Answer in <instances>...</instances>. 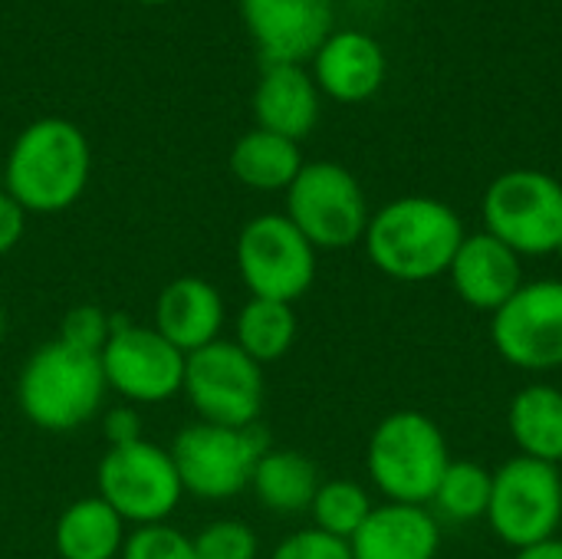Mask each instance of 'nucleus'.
Instances as JSON below:
<instances>
[{
  "mask_svg": "<svg viewBox=\"0 0 562 559\" xmlns=\"http://www.w3.org/2000/svg\"><path fill=\"white\" fill-rule=\"evenodd\" d=\"M468 237L461 214L425 194H408L372 211L366 254L379 273L398 283H428L448 277V267Z\"/></svg>",
  "mask_w": 562,
  "mask_h": 559,
  "instance_id": "f257e3e1",
  "label": "nucleus"
},
{
  "mask_svg": "<svg viewBox=\"0 0 562 559\" xmlns=\"http://www.w3.org/2000/svg\"><path fill=\"white\" fill-rule=\"evenodd\" d=\"M89 142L66 119L30 122L3 168V191L26 214H56L72 208L89 185Z\"/></svg>",
  "mask_w": 562,
  "mask_h": 559,
  "instance_id": "f03ea898",
  "label": "nucleus"
},
{
  "mask_svg": "<svg viewBox=\"0 0 562 559\" xmlns=\"http://www.w3.org/2000/svg\"><path fill=\"white\" fill-rule=\"evenodd\" d=\"M109 385L102 362L92 353L72 349L59 339L30 353L16 376V405L40 432L66 435L92 422Z\"/></svg>",
  "mask_w": 562,
  "mask_h": 559,
  "instance_id": "7ed1b4c3",
  "label": "nucleus"
},
{
  "mask_svg": "<svg viewBox=\"0 0 562 559\" xmlns=\"http://www.w3.org/2000/svg\"><path fill=\"white\" fill-rule=\"evenodd\" d=\"M448 465V438L425 412H392L369 435L366 471L389 504L428 507Z\"/></svg>",
  "mask_w": 562,
  "mask_h": 559,
  "instance_id": "20e7f679",
  "label": "nucleus"
},
{
  "mask_svg": "<svg viewBox=\"0 0 562 559\" xmlns=\"http://www.w3.org/2000/svg\"><path fill=\"white\" fill-rule=\"evenodd\" d=\"M484 231L520 257H550L562 244V185L537 168L497 175L481 201Z\"/></svg>",
  "mask_w": 562,
  "mask_h": 559,
  "instance_id": "39448f33",
  "label": "nucleus"
},
{
  "mask_svg": "<svg viewBox=\"0 0 562 559\" xmlns=\"http://www.w3.org/2000/svg\"><path fill=\"white\" fill-rule=\"evenodd\" d=\"M168 451L184 494L201 501H227L250 488L257 461L270 451V438L260 425L224 428L194 422L175 435Z\"/></svg>",
  "mask_w": 562,
  "mask_h": 559,
  "instance_id": "423d86ee",
  "label": "nucleus"
},
{
  "mask_svg": "<svg viewBox=\"0 0 562 559\" xmlns=\"http://www.w3.org/2000/svg\"><path fill=\"white\" fill-rule=\"evenodd\" d=\"M286 217L316 250H346L366 237L369 201L339 161H306L286 188Z\"/></svg>",
  "mask_w": 562,
  "mask_h": 559,
  "instance_id": "0eeeda50",
  "label": "nucleus"
},
{
  "mask_svg": "<svg viewBox=\"0 0 562 559\" xmlns=\"http://www.w3.org/2000/svg\"><path fill=\"white\" fill-rule=\"evenodd\" d=\"M95 484L99 497L132 527L165 524L184 497L171 451L148 438L105 448Z\"/></svg>",
  "mask_w": 562,
  "mask_h": 559,
  "instance_id": "6e6552de",
  "label": "nucleus"
},
{
  "mask_svg": "<svg viewBox=\"0 0 562 559\" xmlns=\"http://www.w3.org/2000/svg\"><path fill=\"white\" fill-rule=\"evenodd\" d=\"M497 540L510 550L560 537L562 478L557 465L533 458H510L494 471L487 517Z\"/></svg>",
  "mask_w": 562,
  "mask_h": 559,
  "instance_id": "1a4fd4ad",
  "label": "nucleus"
},
{
  "mask_svg": "<svg viewBox=\"0 0 562 559\" xmlns=\"http://www.w3.org/2000/svg\"><path fill=\"white\" fill-rule=\"evenodd\" d=\"M316 247L286 214H257L237 234V273L250 297L296 303L316 280Z\"/></svg>",
  "mask_w": 562,
  "mask_h": 559,
  "instance_id": "9d476101",
  "label": "nucleus"
},
{
  "mask_svg": "<svg viewBox=\"0 0 562 559\" xmlns=\"http://www.w3.org/2000/svg\"><path fill=\"white\" fill-rule=\"evenodd\" d=\"M198 418L224 428H250L263 412V366H257L234 339H214L184 359L181 389Z\"/></svg>",
  "mask_w": 562,
  "mask_h": 559,
  "instance_id": "9b49d317",
  "label": "nucleus"
},
{
  "mask_svg": "<svg viewBox=\"0 0 562 559\" xmlns=\"http://www.w3.org/2000/svg\"><path fill=\"white\" fill-rule=\"evenodd\" d=\"M184 353L155 326L112 316V336L99 353L105 385L128 405H161L184 389Z\"/></svg>",
  "mask_w": 562,
  "mask_h": 559,
  "instance_id": "f8f14e48",
  "label": "nucleus"
},
{
  "mask_svg": "<svg viewBox=\"0 0 562 559\" xmlns=\"http://www.w3.org/2000/svg\"><path fill=\"white\" fill-rule=\"evenodd\" d=\"M491 339L514 369H562V280H524V287L491 316Z\"/></svg>",
  "mask_w": 562,
  "mask_h": 559,
  "instance_id": "ddd939ff",
  "label": "nucleus"
},
{
  "mask_svg": "<svg viewBox=\"0 0 562 559\" xmlns=\"http://www.w3.org/2000/svg\"><path fill=\"white\" fill-rule=\"evenodd\" d=\"M240 16L267 66H303L333 36V0H240Z\"/></svg>",
  "mask_w": 562,
  "mask_h": 559,
  "instance_id": "4468645a",
  "label": "nucleus"
},
{
  "mask_svg": "<svg viewBox=\"0 0 562 559\" xmlns=\"http://www.w3.org/2000/svg\"><path fill=\"white\" fill-rule=\"evenodd\" d=\"M454 293L481 313H497L524 287V257L494 234H468L448 267Z\"/></svg>",
  "mask_w": 562,
  "mask_h": 559,
  "instance_id": "2eb2a0df",
  "label": "nucleus"
},
{
  "mask_svg": "<svg viewBox=\"0 0 562 559\" xmlns=\"http://www.w3.org/2000/svg\"><path fill=\"white\" fill-rule=\"evenodd\" d=\"M385 49L362 30H333L313 56L316 89L342 105L372 99L385 82Z\"/></svg>",
  "mask_w": 562,
  "mask_h": 559,
  "instance_id": "dca6fc26",
  "label": "nucleus"
},
{
  "mask_svg": "<svg viewBox=\"0 0 562 559\" xmlns=\"http://www.w3.org/2000/svg\"><path fill=\"white\" fill-rule=\"evenodd\" d=\"M175 349L184 356L221 339L224 329V297L204 277H178L155 300L151 323Z\"/></svg>",
  "mask_w": 562,
  "mask_h": 559,
  "instance_id": "f3484780",
  "label": "nucleus"
},
{
  "mask_svg": "<svg viewBox=\"0 0 562 559\" xmlns=\"http://www.w3.org/2000/svg\"><path fill=\"white\" fill-rule=\"evenodd\" d=\"M352 559H435L441 550V527L431 507L379 504L349 540Z\"/></svg>",
  "mask_w": 562,
  "mask_h": 559,
  "instance_id": "a211bd4d",
  "label": "nucleus"
},
{
  "mask_svg": "<svg viewBox=\"0 0 562 559\" xmlns=\"http://www.w3.org/2000/svg\"><path fill=\"white\" fill-rule=\"evenodd\" d=\"M254 119L257 128L290 142L306 138L319 122V89L313 72L290 63L267 66L254 89Z\"/></svg>",
  "mask_w": 562,
  "mask_h": 559,
  "instance_id": "6ab92c4d",
  "label": "nucleus"
},
{
  "mask_svg": "<svg viewBox=\"0 0 562 559\" xmlns=\"http://www.w3.org/2000/svg\"><path fill=\"white\" fill-rule=\"evenodd\" d=\"M507 428L524 458L562 465V389L533 382L510 399Z\"/></svg>",
  "mask_w": 562,
  "mask_h": 559,
  "instance_id": "aec40b11",
  "label": "nucleus"
},
{
  "mask_svg": "<svg viewBox=\"0 0 562 559\" xmlns=\"http://www.w3.org/2000/svg\"><path fill=\"white\" fill-rule=\"evenodd\" d=\"M125 521L99 497L72 501L53 530V547L59 559H119L125 547Z\"/></svg>",
  "mask_w": 562,
  "mask_h": 559,
  "instance_id": "412c9836",
  "label": "nucleus"
},
{
  "mask_svg": "<svg viewBox=\"0 0 562 559\" xmlns=\"http://www.w3.org/2000/svg\"><path fill=\"white\" fill-rule=\"evenodd\" d=\"M300 142L254 128L231 148V175L250 191H286L303 168Z\"/></svg>",
  "mask_w": 562,
  "mask_h": 559,
  "instance_id": "4be33fe9",
  "label": "nucleus"
},
{
  "mask_svg": "<svg viewBox=\"0 0 562 559\" xmlns=\"http://www.w3.org/2000/svg\"><path fill=\"white\" fill-rule=\"evenodd\" d=\"M319 471L316 465L290 448H270L250 478V491L257 501L273 514H303L310 511L316 491H319Z\"/></svg>",
  "mask_w": 562,
  "mask_h": 559,
  "instance_id": "5701e85b",
  "label": "nucleus"
},
{
  "mask_svg": "<svg viewBox=\"0 0 562 559\" xmlns=\"http://www.w3.org/2000/svg\"><path fill=\"white\" fill-rule=\"evenodd\" d=\"M234 343L257 362H277L283 359L296 343V313L293 303L280 300H257L250 297L237 313V336Z\"/></svg>",
  "mask_w": 562,
  "mask_h": 559,
  "instance_id": "b1692460",
  "label": "nucleus"
},
{
  "mask_svg": "<svg viewBox=\"0 0 562 559\" xmlns=\"http://www.w3.org/2000/svg\"><path fill=\"white\" fill-rule=\"evenodd\" d=\"M491 481H494V471H487L484 465L451 461L435 497H431V507L451 524H474V521L487 517Z\"/></svg>",
  "mask_w": 562,
  "mask_h": 559,
  "instance_id": "393cba45",
  "label": "nucleus"
},
{
  "mask_svg": "<svg viewBox=\"0 0 562 559\" xmlns=\"http://www.w3.org/2000/svg\"><path fill=\"white\" fill-rule=\"evenodd\" d=\"M372 497L362 484L356 481H323L313 504H310V514H313V527L329 534V537H339V540H352L356 530L369 521L372 514Z\"/></svg>",
  "mask_w": 562,
  "mask_h": 559,
  "instance_id": "a878e982",
  "label": "nucleus"
},
{
  "mask_svg": "<svg viewBox=\"0 0 562 559\" xmlns=\"http://www.w3.org/2000/svg\"><path fill=\"white\" fill-rule=\"evenodd\" d=\"M194 550L198 559H257L260 540L250 524L224 517L201 527V534L194 537Z\"/></svg>",
  "mask_w": 562,
  "mask_h": 559,
  "instance_id": "bb28decb",
  "label": "nucleus"
},
{
  "mask_svg": "<svg viewBox=\"0 0 562 559\" xmlns=\"http://www.w3.org/2000/svg\"><path fill=\"white\" fill-rule=\"evenodd\" d=\"M119 559H198V550L194 537H188L184 530L171 524H148L135 527L125 537Z\"/></svg>",
  "mask_w": 562,
  "mask_h": 559,
  "instance_id": "cd10ccee",
  "label": "nucleus"
},
{
  "mask_svg": "<svg viewBox=\"0 0 562 559\" xmlns=\"http://www.w3.org/2000/svg\"><path fill=\"white\" fill-rule=\"evenodd\" d=\"M109 336H112V316L102 306L79 303V306L66 310L56 339L66 343V346H72V349H82V353L99 356L102 346L109 343Z\"/></svg>",
  "mask_w": 562,
  "mask_h": 559,
  "instance_id": "c85d7f7f",
  "label": "nucleus"
},
{
  "mask_svg": "<svg viewBox=\"0 0 562 559\" xmlns=\"http://www.w3.org/2000/svg\"><path fill=\"white\" fill-rule=\"evenodd\" d=\"M270 559H352V547H349V540H339V537H329V534L310 527V530H296L286 540H280Z\"/></svg>",
  "mask_w": 562,
  "mask_h": 559,
  "instance_id": "c756f323",
  "label": "nucleus"
},
{
  "mask_svg": "<svg viewBox=\"0 0 562 559\" xmlns=\"http://www.w3.org/2000/svg\"><path fill=\"white\" fill-rule=\"evenodd\" d=\"M102 435H105V445H109V448L138 441V438H142L138 412H135L132 405H115V409H109L105 418H102Z\"/></svg>",
  "mask_w": 562,
  "mask_h": 559,
  "instance_id": "7c9ffc66",
  "label": "nucleus"
},
{
  "mask_svg": "<svg viewBox=\"0 0 562 559\" xmlns=\"http://www.w3.org/2000/svg\"><path fill=\"white\" fill-rule=\"evenodd\" d=\"M23 231H26V211L7 191H0V257H7L23 241Z\"/></svg>",
  "mask_w": 562,
  "mask_h": 559,
  "instance_id": "2f4dec72",
  "label": "nucleus"
},
{
  "mask_svg": "<svg viewBox=\"0 0 562 559\" xmlns=\"http://www.w3.org/2000/svg\"><path fill=\"white\" fill-rule=\"evenodd\" d=\"M514 559H562V537H550L530 547L514 550Z\"/></svg>",
  "mask_w": 562,
  "mask_h": 559,
  "instance_id": "473e14b6",
  "label": "nucleus"
},
{
  "mask_svg": "<svg viewBox=\"0 0 562 559\" xmlns=\"http://www.w3.org/2000/svg\"><path fill=\"white\" fill-rule=\"evenodd\" d=\"M3 336H7V313H3V303H0V343H3Z\"/></svg>",
  "mask_w": 562,
  "mask_h": 559,
  "instance_id": "72a5a7b5",
  "label": "nucleus"
},
{
  "mask_svg": "<svg viewBox=\"0 0 562 559\" xmlns=\"http://www.w3.org/2000/svg\"><path fill=\"white\" fill-rule=\"evenodd\" d=\"M138 3H168V0H138Z\"/></svg>",
  "mask_w": 562,
  "mask_h": 559,
  "instance_id": "f704fd0d",
  "label": "nucleus"
},
{
  "mask_svg": "<svg viewBox=\"0 0 562 559\" xmlns=\"http://www.w3.org/2000/svg\"><path fill=\"white\" fill-rule=\"evenodd\" d=\"M557 257H562V244H560V250H557Z\"/></svg>",
  "mask_w": 562,
  "mask_h": 559,
  "instance_id": "c9c22d12",
  "label": "nucleus"
}]
</instances>
